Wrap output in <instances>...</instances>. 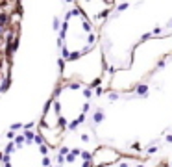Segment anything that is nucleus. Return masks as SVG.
I'll return each mask as SVG.
<instances>
[{"label":"nucleus","instance_id":"nucleus-1","mask_svg":"<svg viewBox=\"0 0 172 167\" xmlns=\"http://www.w3.org/2000/svg\"><path fill=\"white\" fill-rule=\"evenodd\" d=\"M50 147L39 132L22 130L15 134L2 154L4 167H52Z\"/></svg>","mask_w":172,"mask_h":167},{"label":"nucleus","instance_id":"nucleus-2","mask_svg":"<svg viewBox=\"0 0 172 167\" xmlns=\"http://www.w3.org/2000/svg\"><path fill=\"white\" fill-rule=\"evenodd\" d=\"M96 26L81 13L80 8L70 9L61 24V32H59L57 39L65 61L80 58L81 54L93 50L96 46Z\"/></svg>","mask_w":172,"mask_h":167},{"label":"nucleus","instance_id":"nucleus-3","mask_svg":"<svg viewBox=\"0 0 172 167\" xmlns=\"http://www.w3.org/2000/svg\"><path fill=\"white\" fill-rule=\"evenodd\" d=\"M91 95H93L91 87L76 84V82H63L56 89L52 100H54L56 108L59 111L65 130H76L85 121Z\"/></svg>","mask_w":172,"mask_h":167},{"label":"nucleus","instance_id":"nucleus-4","mask_svg":"<svg viewBox=\"0 0 172 167\" xmlns=\"http://www.w3.org/2000/svg\"><path fill=\"white\" fill-rule=\"evenodd\" d=\"M59 63H61L63 82H76L81 84V86L93 87L104 78L105 56L98 45L93 50L81 54L80 58L69 59V61H59Z\"/></svg>","mask_w":172,"mask_h":167},{"label":"nucleus","instance_id":"nucleus-5","mask_svg":"<svg viewBox=\"0 0 172 167\" xmlns=\"http://www.w3.org/2000/svg\"><path fill=\"white\" fill-rule=\"evenodd\" d=\"M78 8L94 26H102L113 6L105 0H78Z\"/></svg>","mask_w":172,"mask_h":167},{"label":"nucleus","instance_id":"nucleus-6","mask_svg":"<svg viewBox=\"0 0 172 167\" xmlns=\"http://www.w3.org/2000/svg\"><path fill=\"white\" fill-rule=\"evenodd\" d=\"M124 154L118 152L117 148H111L109 145L98 147L94 152H91V165L93 167H111L117 162H120Z\"/></svg>","mask_w":172,"mask_h":167},{"label":"nucleus","instance_id":"nucleus-7","mask_svg":"<svg viewBox=\"0 0 172 167\" xmlns=\"http://www.w3.org/2000/svg\"><path fill=\"white\" fill-rule=\"evenodd\" d=\"M105 2H108V4H111V6H113V4H115V0H105Z\"/></svg>","mask_w":172,"mask_h":167}]
</instances>
